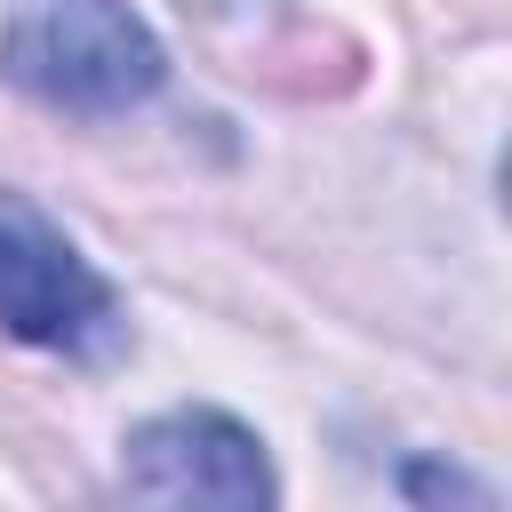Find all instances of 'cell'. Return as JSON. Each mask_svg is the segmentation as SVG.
I'll list each match as a JSON object with an SVG mask.
<instances>
[{"instance_id": "cell-3", "label": "cell", "mask_w": 512, "mask_h": 512, "mask_svg": "<svg viewBox=\"0 0 512 512\" xmlns=\"http://www.w3.org/2000/svg\"><path fill=\"white\" fill-rule=\"evenodd\" d=\"M120 488L144 504H272L264 440L224 408H168L120 440Z\"/></svg>"}, {"instance_id": "cell-4", "label": "cell", "mask_w": 512, "mask_h": 512, "mask_svg": "<svg viewBox=\"0 0 512 512\" xmlns=\"http://www.w3.org/2000/svg\"><path fill=\"white\" fill-rule=\"evenodd\" d=\"M400 488H408L416 504H432V496H464V504H488V488H480V480H464V472H440V464H408V472H400Z\"/></svg>"}, {"instance_id": "cell-2", "label": "cell", "mask_w": 512, "mask_h": 512, "mask_svg": "<svg viewBox=\"0 0 512 512\" xmlns=\"http://www.w3.org/2000/svg\"><path fill=\"white\" fill-rule=\"evenodd\" d=\"M0 328L32 352H64L80 368H96L128 344V312H120L112 280L24 192H0Z\"/></svg>"}, {"instance_id": "cell-1", "label": "cell", "mask_w": 512, "mask_h": 512, "mask_svg": "<svg viewBox=\"0 0 512 512\" xmlns=\"http://www.w3.org/2000/svg\"><path fill=\"white\" fill-rule=\"evenodd\" d=\"M0 80L48 112L112 120L160 96L168 48L128 0H32L0 24Z\"/></svg>"}]
</instances>
